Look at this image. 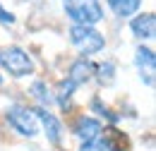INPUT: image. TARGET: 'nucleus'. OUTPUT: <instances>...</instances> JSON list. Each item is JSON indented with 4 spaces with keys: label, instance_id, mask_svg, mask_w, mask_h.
<instances>
[{
    "label": "nucleus",
    "instance_id": "1",
    "mask_svg": "<svg viewBox=\"0 0 156 151\" xmlns=\"http://www.w3.org/2000/svg\"><path fill=\"white\" fill-rule=\"evenodd\" d=\"M70 43L79 51L82 58L96 55L106 48V38L101 31H96L94 26H87V24H72L70 26Z\"/></svg>",
    "mask_w": 156,
    "mask_h": 151
},
{
    "label": "nucleus",
    "instance_id": "2",
    "mask_svg": "<svg viewBox=\"0 0 156 151\" xmlns=\"http://www.w3.org/2000/svg\"><path fill=\"white\" fill-rule=\"evenodd\" d=\"M62 10L75 24L94 26L103 19V7L98 0H62Z\"/></svg>",
    "mask_w": 156,
    "mask_h": 151
},
{
    "label": "nucleus",
    "instance_id": "3",
    "mask_svg": "<svg viewBox=\"0 0 156 151\" xmlns=\"http://www.w3.org/2000/svg\"><path fill=\"white\" fill-rule=\"evenodd\" d=\"M0 67L7 70L12 77L22 79L34 72V60L20 46H7V48H0Z\"/></svg>",
    "mask_w": 156,
    "mask_h": 151
},
{
    "label": "nucleus",
    "instance_id": "4",
    "mask_svg": "<svg viewBox=\"0 0 156 151\" xmlns=\"http://www.w3.org/2000/svg\"><path fill=\"white\" fill-rule=\"evenodd\" d=\"M5 120L10 122V127L22 137H36L39 134V120L34 115V108H27L22 103H12L5 111Z\"/></svg>",
    "mask_w": 156,
    "mask_h": 151
},
{
    "label": "nucleus",
    "instance_id": "5",
    "mask_svg": "<svg viewBox=\"0 0 156 151\" xmlns=\"http://www.w3.org/2000/svg\"><path fill=\"white\" fill-rule=\"evenodd\" d=\"M34 115H36V120H39L41 125H43V132L48 137V142L53 144V146H60V142H62V122L58 120V115L51 113L48 108H34Z\"/></svg>",
    "mask_w": 156,
    "mask_h": 151
},
{
    "label": "nucleus",
    "instance_id": "6",
    "mask_svg": "<svg viewBox=\"0 0 156 151\" xmlns=\"http://www.w3.org/2000/svg\"><path fill=\"white\" fill-rule=\"evenodd\" d=\"M135 65L139 70V77L147 86H154V70H156V55L149 46H139L135 51Z\"/></svg>",
    "mask_w": 156,
    "mask_h": 151
},
{
    "label": "nucleus",
    "instance_id": "7",
    "mask_svg": "<svg viewBox=\"0 0 156 151\" xmlns=\"http://www.w3.org/2000/svg\"><path fill=\"white\" fill-rule=\"evenodd\" d=\"M72 132L75 137H79V142H91V139L103 137V125L91 115H79L72 125Z\"/></svg>",
    "mask_w": 156,
    "mask_h": 151
},
{
    "label": "nucleus",
    "instance_id": "8",
    "mask_svg": "<svg viewBox=\"0 0 156 151\" xmlns=\"http://www.w3.org/2000/svg\"><path fill=\"white\" fill-rule=\"evenodd\" d=\"M130 29H132V34H135L139 41L154 38V34H156V15L154 12H142V15L132 17Z\"/></svg>",
    "mask_w": 156,
    "mask_h": 151
},
{
    "label": "nucleus",
    "instance_id": "9",
    "mask_svg": "<svg viewBox=\"0 0 156 151\" xmlns=\"http://www.w3.org/2000/svg\"><path fill=\"white\" fill-rule=\"evenodd\" d=\"M91 77H94V65L89 62V58H77V60L70 65V70H67V79H70L75 86L87 84Z\"/></svg>",
    "mask_w": 156,
    "mask_h": 151
},
{
    "label": "nucleus",
    "instance_id": "10",
    "mask_svg": "<svg viewBox=\"0 0 156 151\" xmlns=\"http://www.w3.org/2000/svg\"><path fill=\"white\" fill-rule=\"evenodd\" d=\"M106 130V144L111 146V151H130V139H127V134L122 132V130H118L115 125H108V127H103Z\"/></svg>",
    "mask_w": 156,
    "mask_h": 151
},
{
    "label": "nucleus",
    "instance_id": "11",
    "mask_svg": "<svg viewBox=\"0 0 156 151\" xmlns=\"http://www.w3.org/2000/svg\"><path fill=\"white\" fill-rule=\"evenodd\" d=\"M75 91H77V86L70 82V79H60L58 86H55V94H53V101L58 103L60 108L67 113L70 111V101H72V96H75Z\"/></svg>",
    "mask_w": 156,
    "mask_h": 151
},
{
    "label": "nucleus",
    "instance_id": "12",
    "mask_svg": "<svg viewBox=\"0 0 156 151\" xmlns=\"http://www.w3.org/2000/svg\"><path fill=\"white\" fill-rule=\"evenodd\" d=\"M108 2V7H111V12H115L118 17H132L137 10H139V5H142V0H106Z\"/></svg>",
    "mask_w": 156,
    "mask_h": 151
},
{
    "label": "nucleus",
    "instance_id": "13",
    "mask_svg": "<svg viewBox=\"0 0 156 151\" xmlns=\"http://www.w3.org/2000/svg\"><path fill=\"white\" fill-rule=\"evenodd\" d=\"M29 94L34 96V98L41 103V106H51V103H53V94L48 91L46 82H41V79H36V82L29 86Z\"/></svg>",
    "mask_w": 156,
    "mask_h": 151
},
{
    "label": "nucleus",
    "instance_id": "14",
    "mask_svg": "<svg viewBox=\"0 0 156 151\" xmlns=\"http://www.w3.org/2000/svg\"><path fill=\"white\" fill-rule=\"evenodd\" d=\"M94 77L98 79V84H111V82L115 79V65H113V62L94 65Z\"/></svg>",
    "mask_w": 156,
    "mask_h": 151
},
{
    "label": "nucleus",
    "instance_id": "15",
    "mask_svg": "<svg viewBox=\"0 0 156 151\" xmlns=\"http://www.w3.org/2000/svg\"><path fill=\"white\" fill-rule=\"evenodd\" d=\"M79 151H111V146L106 144L103 137H98V139H91V142H82Z\"/></svg>",
    "mask_w": 156,
    "mask_h": 151
},
{
    "label": "nucleus",
    "instance_id": "16",
    "mask_svg": "<svg viewBox=\"0 0 156 151\" xmlns=\"http://www.w3.org/2000/svg\"><path fill=\"white\" fill-rule=\"evenodd\" d=\"M0 24H15V15L7 12L2 5H0Z\"/></svg>",
    "mask_w": 156,
    "mask_h": 151
},
{
    "label": "nucleus",
    "instance_id": "17",
    "mask_svg": "<svg viewBox=\"0 0 156 151\" xmlns=\"http://www.w3.org/2000/svg\"><path fill=\"white\" fill-rule=\"evenodd\" d=\"M0 84H2V77H0Z\"/></svg>",
    "mask_w": 156,
    "mask_h": 151
}]
</instances>
